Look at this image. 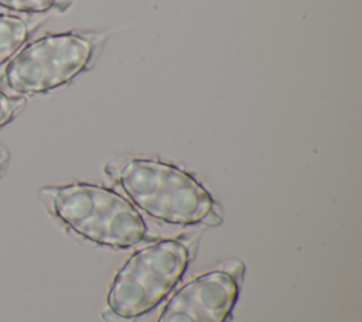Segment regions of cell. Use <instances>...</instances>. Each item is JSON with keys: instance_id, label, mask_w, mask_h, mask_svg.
<instances>
[{"instance_id": "cell-1", "label": "cell", "mask_w": 362, "mask_h": 322, "mask_svg": "<svg viewBox=\"0 0 362 322\" xmlns=\"http://www.w3.org/2000/svg\"><path fill=\"white\" fill-rule=\"evenodd\" d=\"M40 196L54 216L93 243L124 249L146 234L144 220L136 208L109 188L75 182L45 186Z\"/></svg>"}, {"instance_id": "cell-2", "label": "cell", "mask_w": 362, "mask_h": 322, "mask_svg": "<svg viewBox=\"0 0 362 322\" xmlns=\"http://www.w3.org/2000/svg\"><path fill=\"white\" fill-rule=\"evenodd\" d=\"M117 182L150 216L174 225H194L215 212L209 192L181 168L150 158H130L119 168Z\"/></svg>"}, {"instance_id": "cell-3", "label": "cell", "mask_w": 362, "mask_h": 322, "mask_svg": "<svg viewBox=\"0 0 362 322\" xmlns=\"http://www.w3.org/2000/svg\"><path fill=\"white\" fill-rule=\"evenodd\" d=\"M187 264L188 250L177 240H161L136 251L110 285V311L126 319L151 311L177 284Z\"/></svg>"}, {"instance_id": "cell-4", "label": "cell", "mask_w": 362, "mask_h": 322, "mask_svg": "<svg viewBox=\"0 0 362 322\" xmlns=\"http://www.w3.org/2000/svg\"><path fill=\"white\" fill-rule=\"evenodd\" d=\"M93 51V41L83 34L59 32L40 37L8 62L4 85L21 95L49 92L83 72Z\"/></svg>"}, {"instance_id": "cell-5", "label": "cell", "mask_w": 362, "mask_h": 322, "mask_svg": "<svg viewBox=\"0 0 362 322\" xmlns=\"http://www.w3.org/2000/svg\"><path fill=\"white\" fill-rule=\"evenodd\" d=\"M238 294L239 287L228 273H205L168 301L158 322H225Z\"/></svg>"}, {"instance_id": "cell-6", "label": "cell", "mask_w": 362, "mask_h": 322, "mask_svg": "<svg viewBox=\"0 0 362 322\" xmlns=\"http://www.w3.org/2000/svg\"><path fill=\"white\" fill-rule=\"evenodd\" d=\"M27 23L11 14H0V65L13 56L28 38Z\"/></svg>"}, {"instance_id": "cell-7", "label": "cell", "mask_w": 362, "mask_h": 322, "mask_svg": "<svg viewBox=\"0 0 362 322\" xmlns=\"http://www.w3.org/2000/svg\"><path fill=\"white\" fill-rule=\"evenodd\" d=\"M0 7L18 13H45L62 6L61 0H0Z\"/></svg>"}, {"instance_id": "cell-8", "label": "cell", "mask_w": 362, "mask_h": 322, "mask_svg": "<svg viewBox=\"0 0 362 322\" xmlns=\"http://www.w3.org/2000/svg\"><path fill=\"white\" fill-rule=\"evenodd\" d=\"M23 105L24 97L10 96L0 89V127L11 121Z\"/></svg>"}, {"instance_id": "cell-9", "label": "cell", "mask_w": 362, "mask_h": 322, "mask_svg": "<svg viewBox=\"0 0 362 322\" xmlns=\"http://www.w3.org/2000/svg\"><path fill=\"white\" fill-rule=\"evenodd\" d=\"M1 165H3V157L0 155V169H1Z\"/></svg>"}]
</instances>
